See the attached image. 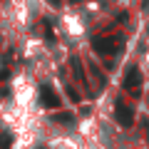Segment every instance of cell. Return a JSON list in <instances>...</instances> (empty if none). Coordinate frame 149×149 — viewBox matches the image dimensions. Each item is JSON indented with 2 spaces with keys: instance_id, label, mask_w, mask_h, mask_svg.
Listing matches in <instances>:
<instances>
[{
  "instance_id": "7a4b0ae2",
  "label": "cell",
  "mask_w": 149,
  "mask_h": 149,
  "mask_svg": "<svg viewBox=\"0 0 149 149\" xmlns=\"http://www.w3.org/2000/svg\"><path fill=\"white\" fill-rule=\"evenodd\" d=\"M114 117H117V122L122 124V127H132L134 122V109L129 104H124V102H117L114 104Z\"/></svg>"
},
{
  "instance_id": "8992f818",
  "label": "cell",
  "mask_w": 149,
  "mask_h": 149,
  "mask_svg": "<svg viewBox=\"0 0 149 149\" xmlns=\"http://www.w3.org/2000/svg\"><path fill=\"white\" fill-rule=\"evenodd\" d=\"M52 5H60V0H52Z\"/></svg>"
},
{
  "instance_id": "277c9868",
  "label": "cell",
  "mask_w": 149,
  "mask_h": 149,
  "mask_svg": "<svg viewBox=\"0 0 149 149\" xmlns=\"http://www.w3.org/2000/svg\"><path fill=\"white\" fill-rule=\"evenodd\" d=\"M40 102H42V107H60V97L50 85L40 87Z\"/></svg>"
},
{
  "instance_id": "5b68a950",
  "label": "cell",
  "mask_w": 149,
  "mask_h": 149,
  "mask_svg": "<svg viewBox=\"0 0 149 149\" xmlns=\"http://www.w3.org/2000/svg\"><path fill=\"white\" fill-rule=\"evenodd\" d=\"M72 70H74V74H77V80L85 82V72H82V65H80V60H77V57H72Z\"/></svg>"
},
{
  "instance_id": "3957f363",
  "label": "cell",
  "mask_w": 149,
  "mask_h": 149,
  "mask_svg": "<svg viewBox=\"0 0 149 149\" xmlns=\"http://www.w3.org/2000/svg\"><path fill=\"white\" fill-rule=\"evenodd\" d=\"M124 90H129L132 95H139V90H142V72H139V67H132L127 72V77H124Z\"/></svg>"
},
{
  "instance_id": "6da1fadb",
  "label": "cell",
  "mask_w": 149,
  "mask_h": 149,
  "mask_svg": "<svg viewBox=\"0 0 149 149\" xmlns=\"http://www.w3.org/2000/svg\"><path fill=\"white\" fill-rule=\"evenodd\" d=\"M92 47L100 55H112L122 50V37H97V40H92Z\"/></svg>"
},
{
  "instance_id": "52a82bcc",
  "label": "cell",
  "mask_w": 149,
  "mask_h": 149,
  "mask_svg": "<svg viewBox=\"0 0 149 149\" xmlns=\"http://www.w3.org/2000/svg\"><path fill=\"white\" fill-rule=\"evenodd\" d=\"M147 139H149V137H147Z\"/></svg>"
}]
</instances>
